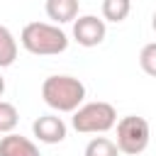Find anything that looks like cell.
I'll return each mask as SVG.
<instances>
[{"instance_id": "30bf717a", "label": "cell", "mask_w": 156, "mask_h": 156, "mask_svg": "<svg viewBox=\"0 0 156 156\" xmlns=\"http://www.w3.org/2000/svg\"><path fill=\"white\" fill-rule=\"evenodd\" d=\"M15 58H17V39L5 24H0V68L12 66Z\"/></svg>"}, {"instance_id": "ba28073f", "label": "cell", "mask_w": 156, "mask_h": 156, "mask_svg": "<svg viewBox=\"0 0 156 156\" xmlns=\"http://www.w3.org/2000/svg\"><path fill=\"white\" fill-rule=\"evenodd\" d=\"M46 17L54 20V24H66L78 17V0H46Z\"/></svg>"}, {"instance_id": "4fadbf2b", "label": "cell", "mask_w": 156, "mask_h": 156, "mask_svg": "<svg viewBox=\"0 0 156 156\" xmlns=\"http://www.w3.org/2000/svg\"><path fill=\"white\" fill-rule=\"evenodd\" d=\"M139 66H141V71H144L146 76L156 78V41H151V44H146V46L141 49V54H139Z\"/></svg>"}, {"instance_id": "5bb4252c", "label": "cell", "mask_w": 156, "mask_h": 156, "mask_svg": "<svg viewBox=\"0 0 156 156\" xmlns=\"http://www.w3.org/2000/svg\"><path fill=\"white\" fill-rule=\"evenodd\" d=\"M2 93H5V78L0 76V98H2Z\"/></svg>"}, {"instance_id": "8992f818", "label": "cell", "mask_w": 156, "mask_h": 156, "mask_svg": "<svg viewBox=\"0 0 156 156\" xmlns=\"http://www.w3.org/2000/svg\"><path fill=\"white\" fill-rule=\"evenodd\" d=\"M32 134L41 144H61L68 134V127L58 115H41L32 122Z\"/></svg>"}, {"instance_id": "9a60e30c", "label": "cell", "mask_w": 156, "mask_h": 156, "mask_svg": "<svg viewBox=\"0 0 156 156\" xmlns=\"http://www.w3.org/2000/svg\"><path fill=\"white\" fill-rule=\"evenodd\" d=\"M151 27H154V32H156V10H154V17H151Z\"/></svg>"}, {"instance_id": "5b68a950", "label": "cell", "mask_w": 156, "mask_h": 156, "mask_svg": "<svg viewBox=\"0 0 156 156\" xmlns=\"http://www.w3.org/2000/svg\"><path fill=\"white\" fill-rule=\"evenodd\" d=\"M105 34H107L105 20H100L95 15H83V17H76L73 20V39L80 46H85V49L102 44Z\"/></svg>"}, {"instance_id": "7c38bea8", "label": "cell", "mask_w": 156, "mask_h": 156, "mask_svg": "<svg viewBox=\"0 0 156 156\" xmlns=\"http://www.w3.org/2000/svg\"><path fill=\"white\" fill-rule=\"evenodd\" d=\"M20 122V112L12 102L0 100V134H12Z\"/></svg>"}, {"instance_id": "3957f363", "label": "cell", "mask_w": 156, "mask_h": 156, "mask_svg": "<svg viewBox=\"0 0 156 156\" xmlns=\"http://www.w3.org/2000/svg\"><path fill=\"white\" fill-rule=\"evenodd\" d=\"M71 124L76 132L80 134H105L110 132L115 124H117V112L110 102L105 100H98V102H85L80 105L73 117H71Z\"/></svg>"}, {"instance_id": "9c48e42d", "label": "cell", "mask_w": 156, "mask_h": 156, "mask_svg": "<svg viewBox=\"0 0 156 156\" xmlns=\"http://www.w3.org/2000/svg\"><path fill=\"white\" fill-rule=\"evenodd\" d=\"M132 12V0H102V20L105 22H124Z\"/></svg>"}, {"instance_id": "52a82bcc", "label": "cell", "mask_w": 156, "mask_h": 156, "mask_svg": "<svg viewBox=\"0 0 156 156\" xmlns=\"http://www.w3.org/2000/svg\"><path fill=\"white\" fill-rule=\"evenodd\" d=\"M0 156H39V149L32 139L12 132L0 139Z\"/></svg>"}, {"instance_id": "277c9868", "label": "cell", "mask_w": 156, "mask_h": 156, "mask_svg": "<svg viewBox=\"0 0 156 156\" xmlns=\"http://www.w3.org/2000/svg\"><path fill=\"white\" fill-rule=\"evenodd\" d=\"M151 139V127L144 117L136 115H127L117 122V149L127 156H136L149 146Z\"/></svg>"}, {"instance_id": "7a4b0ae2", "label": "cell", "mask_w": 156, "mask_h": 156, "mask_svg": "<svg viewBox=\"0 0 156 156\" xmlns=\"http://www.w3.org/2000/svg\"><path fill=\"white\" fill-rule=\"evenodd\" d=\"M41 98L56 112H76L85 100V85L73 76H49L41 83Z\"/></svg>"}, {"instance_id": "8fae6325", "label": "cell", "mask_w": 156, "mask_h": 156, "mask_svg": "<svg viewBox=\"0 0 156 156\" xmlns=\"http://www.w3.org/2000/svg\"><path fill=\"white\" fill-rule=\"evenodd\" d=\"M117 154H119L117 144L112 139H107V136L90 139L88 146H85V151H83V156H117Z\"/></svg>"}, {"instance_id": "6da1fadb", "label": "cell", "mask_w": 156, "mask_h": 156, "mask_svg": "<svg viewBox=\"0 0 156 156\" xmlns=\"http://www.w3.org/2000/svg\"><path fill=\"white\" fill-rule=\"evenodd\" d=\"M22 46L34 56H56L68 49V37L58 24L49 22H29L20 34Z\"/></svg>"}]
</instances>
